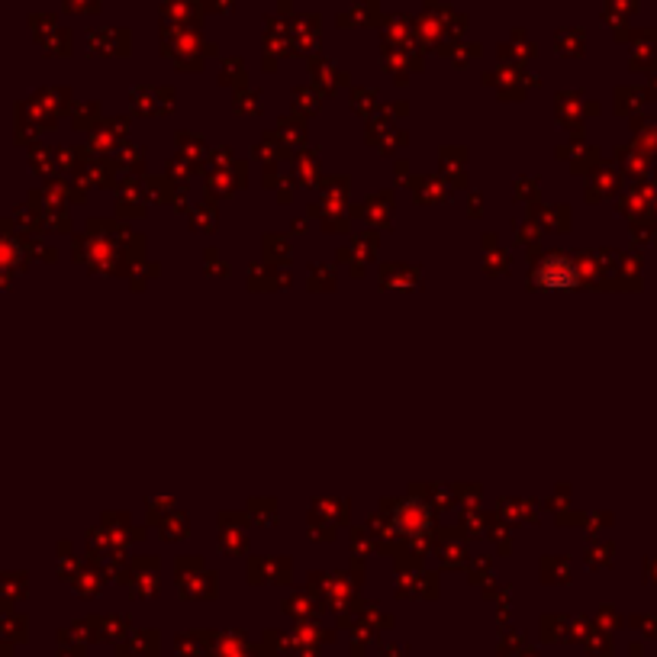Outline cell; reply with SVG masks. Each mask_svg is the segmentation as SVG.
I'll use <instances>...</instances> for the list:
<instances>
[{"mask_svg":"<svg viewBox=\"0 0 657 657\" xmlns=\"http://www.w3.org/2000/svg\"><path fill=\"white\" fill-rule=\"evenodd\" d=\"M535 284L545 287H574L577 284V271L571 268L567 258H548L542 268L535 271Z\"/></svg>","mask_w":657,"mask_h":657,"instance_id":"6da1fadb","label":"cell"}]
</instances>
